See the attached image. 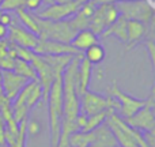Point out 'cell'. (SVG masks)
I'll return each instance as SVG.
<instances>
[{
  "label": "cell",
  "instance_id": "cell-21",
  "mask_svg": "<svg viewBox=\"0 0 155 147\" xmlns=\"http://www.w3.org/2000/svg\"><path fill=\"white\" fill-rule=\"evenodd\" d=\"M106 117H107V109L102 110V112H99V113H95V115L87 116L86 124H84V127L80 129V132H90V131H93V129L98 128L99 125H102V124L105 123Z\"/></svg>",
  "mask_w": 155,
  "mask_h": 147
},
{
  "label": "cell",
  "instance_id": "cell-6",
  "mask_svg": "<svg viewBox=\"0 0 155 147\" xmlns=\"http://www.w3.org/2000/svg\"><path fill=\"white\" fill-rule=\"evenodd\" d=\"M80 3L75 2L70 3H53L44 8L42 11H35V15L41 19H48V21H64L72 16L79 10Z\"/></svg>",
  "mask_w": 155,
  "mask_h": 147
},
{
  "label": "cell",
  "instance_id": "cell-23",
  "mask_svg": "<svg viewBox=\"0 0 155 147\" xmlns=\"http://www.w3.org/2000/svg\"><path fill=\"white\" fill-rule=\"evenodd\" d=\"M26 0H3L0 4V11H15L18 8H25Z\"/></svg>",
  "mask_w": 155,
  "mask_h": 147
},
{
  "label": "cell",
  "instance_id": "cell-15",
  "mask_svg": "<svg viewBox=\"0 0 155 147\" xmlns=\"http://www.w3.org/2000/svg\"><path fill=\"white\" fill-rule=\"evenodd\" d=\"M91 74H93V65L84 57H82L79 62V67H78V95L88 90Z\"/></svg>",
  "mask_w": 155,
  "mask_h": 147
},
{
  "label": "cell",
  "instance_id": "cell-20",
  "mask_svg": "<svg viewBox=\"0 0 155 147\" xmlns=\"http://www.w3.org/2000/svg\"><path fill=\"white\" fill-rule=\"evenodd\" d=\"M12 71L15 74L21 75V76L26 78V79H29V80H38L37 72H35L34 67L31 65L30 62H25V60H21V59H14Z\"/></svg>",
  "mask_w": 155,
  "mask_h": 147
},
{
  "label": "cell",
  "instance_id": "cell-33",
  "mask_svg": "<svg viewBox=\"0 0 155 147\" xmlns=\"http://www.w3.org/2000/svg\"><path fill=\"white\" fill-rule=\"evenodd\" d=\"M78 2H79L80 4H82V3H86V2H88V0H78Z\"/></svg>",
  "mask_w": 155,
  "mask_h": 147
},
{
  "label": "cell",
  "instance_id": "cell-17",
  "mask_svg": "<svg viewBox=\"0 0 155 147\" xmlns=\"http://www.w3.org/2000/svg\"><path fill=\"white\" fill-rule=\"evenodd\" d=\"M106 29V22H105V4H97V8L94 11L93 16L90 18L88 22V30L94 33L95 35H101L104 30Z\"/></svg>",
  "mask_w": 155,
  "mask_h": 147
},
{
  "label": "cell",
  "instance_id": "cell-34",
  "mask_svg": "<svg viewBox=\"0 0 155 147\" xmlns=\"http://www.w3.org/2000/svg\"><path fill=\"white\" fill-rule=\"evenodd\" d=\"M0 147H7V145H0Z\"/></svg>",
  "mask_w": 155,
  "mask_h": 147
},
{
  "label": "cell",
  "instance_id": "cell-28",
  "mask_svg": "<svg viewBox=\"0 0 155 147\" xmlns=\"http://www.w3.org/2000/svg\"><path fill=\"white\" fill-rule=\"evenodd\" d=\"M40 131H41V127H40V124H38V121H34V120L27 121V132H29L31 136L33 135H37Z\"/></svg>",
  "mask_w": 155,
  "mask_h": 147
},
{
  "label": "cell",
  "instance_id": "cell-27",
  "mask_svg": "<svg viewBox=\"0 0 155 147\" xmlns=\"http://www.w3.org/2000/svg\"><path fill=\"white\" fill-rule=\"evenodd\" d=\"M144 46H146V49H147V52H148V55H150V60H151V63L153 64H155V45H154V41L151 40H147L144 42Z\"/></svg>",
  "mask_w": 155,
  "mask_h": 147
},
{
  "label": "cell",
  "instance_id": "cell-22",
  "mask_svg": "<svg viewBox=\"0 0 155 147\" xmlns=\"http://www.w3.org/2000/svg\"><path fill=\"white\" fill-rule=\"evenodd\" d=\"M41 98H42V87L38 83V80H34L29 94H27V98H26V106L29 109V112L34 108V105H37L40 102Z\"/></svg>",
  "mask_w": 155,
  "mask_h": 147
},
{
  "label": "cell",
  "instance_id": "cell-5",
  "mask_svg": "<svg viewBox=\"0 0 155 147\" xmlns=\"http://www.w3.org/2000/svg\"><path fill=\"white\" fill-rule=\"evenodd\" d=\"M107 95H112L120 102V112H118V116L121 119H128L131 116H134L135 113L139 109H142L146 104V99H140L136 98L134 95H129V94L124 93L120 87H118L117 82L113 80L112 85L107 87Z\"/></svg>",
  "mask_w": 155,
  "mask_h": 147
},
{
  "label": "cell",
  "instance_id": "cell-9",
  "mask_svg": "<svg viewBox=\"0 0 155 147\" xmlns=\"http://www.w3.org/2000/svg\"><path fill=\"white\" fill-rule=\"evenodd\" d=\"M33 53L44 56V55H82V52L71 46L70 44L59 42V41H52V40H41L38 41V45L33 49Z\"/></svg>",
  "mask_w": 155,
  "mask_h": 147
},
{
  "label": "cell",
  "instance_id": "cell-30",
  "mask_svg": "<svg viewBox=\"0 0 155 147\" xmlns=\"http://www.w3.org/2000/svg\"><path fill=\"white\" fill-rule=\"evenodd\" d=\"M7 37H8V27L0 23V41L5 40Z\"/></svg>",
  "mask_w": 155,
  "mask_h": 147
},
{
  "label": "cell",
  "instance_id": "cell-31",
  "mask_svg": "<svg viewBox=\"0 0 155 147\" xmlns=\"http://www.w3.org/2000/svg\"><path fill=\"white\" fill-rule=\"evenodd\" d=\"M70 2H75V0H53V3H70Z\"/></svg>",
  "mask_w": 155,
  "mask_h": 147
},
{
  "label": "cell",
  "instance_id": "cell-1",
  "mask_svg": "<svg viewBox=\"0 0 155 147\" xmlns=\"http://www.w3.org/2000/svg\"><path fill=\"white\" fill-rule=\"evenodd\" d=\"M35 21H37L38 30H40L38 37L41 40H52V41L70 44L71 40L74 38V35L78 33V29L74 26L71 19L48 21V19H41L35 15Z\"/></svg>",
  "mask_w": 155,
  "mask_h": 147
},
{
  "label": "cell",
  "instance_id": "cell-11",
  "mask_svg": "<svg viewBox=\"0 0 155 147\" xmlns=\"http://www.w3.org/2000/svg\"><path fill=\"white\" fill-rule=\"evenodd\" d=\"M0 82L3 85V91L4 95L7 97L10 101H14L18 93L30 82L29 79L21 76V75L15 74L14 71H2V78Z\"/></svg>",
  "mask_w": 155,
  "mask_h": 147
},
{
  "label": "cell",
  "instance_id": "cell-29",
  "mask_svg": "<svg viewBox=\"0 0 155 147\" xmlns=\"http://www.w3.org/2000/svg\"><path fill=\"white\" fill-rule=\"evenodd\" d=\"M0 23L4 25V26L10 27L11 25L14 23V19L12 16L10 15V12H7V11H2V15H0Z\"/></svg>",
  "mask_w": 155,
  "mask_h": 147
},
{
  "label": "cell",
  "instance_id": "cell-3",
  "mask_svg": "<svg viewBox=\"0 0 155 147\" xmlns=\"http://www.w3.org/2000/svg\"><path fill=\"white\" fill-rule=\"evenodd\" d=\"M154 106H155V101H154V90H153L150 97L146 98L144 106L137 110L134 116L125 119V123L139 132H154L155 134Z\"/></svg>",
  "mask_w": 155,
  "mask_h": 147
},
{
  "label": "cell",
  "instance_id": "cell-32",
  "mask_svg": "<svg viewBox=\"0 0 155 147\" xmlns=\"http://www.w3.org/2000/svg\"><path fill=\"white\" fill-rule=\"evenodd\" d=\"M3 94H4V91H3V85L0 82V95H3Z\"/></svg>",
  "mask_w": 155,
  "mask_h": 147
},
{
  "label": "cell",
  "instance_id": "cell-35",
  "mask_svg": "<svg viewBox=\"0 0 155 147\" xmlns=\"http://www.w3.org/2000/svg\"><path fill=\"white\" fill-rule=\"evenodd\" d=\"M2 2H3V0H0V4H2Z\"/></svg>",
  "mask_w": 155,
  "mask_h": 147
},
{
  "label": "cell",
  "instance_id": "cell-26",
  "mask_svg": "<svg viewBox=\"0 0 155 147\" xmlns=\"http://www.w3.org/2000/svg\"><path fill=\"white\" fill-rule=\"evenodd\" d=\"M42 4V0H26L25 3V10H27L29 12H33V11H38V8Z\"/></svg>",
  "mask_w": 155,
  "mask_h": 147
},
{
  "label": "cell",
  "instance_id": "cell-16",
  "mask_svg": "<svg viewBox=\"0 0 155 147\" xmlns=\"http://www.w3.org/2000/svg\"><path fill=\"white\" fill-rule=\"evenodd\" d=\"M98 42V35H95L91 30L88 29H84V30H79L74 38L71 40L70 45L74 46L75 49L80 52H84L87 48H90L91 45Z\"/></svg>",
  "mask_w": 155,
  "mask_h": 147
},
{
  "label": "cell",
  "instance_id": "cell-2",
  "mask_svg": "<svg viewBox=\"0 0 155 147\" xmlns=\"http://www.w3.org/2000/svg\"><path fill=\"white\" fill-rule=\"evenodd\" d=\"M105 124L110 132L113 134L117 146L121 147H137V136L140 132L136 131L135 128L129 127L125 123L124 119H121L117 113H114L112 109H107V117L105 120Z\"/></svg>",
  "mask_w": 155,
  "mask_h": 147
},
{
  "label": "cell",
  "instance_id": "cell-4",
  "mask_svg": "<svg viewBox=\"0 0 155 147\" xmlns=\"http://www.w3.org/2000/svg\"><path fill=\"white\" fill-rule=\"evenodd\" d=\"M118 11L127 19L140 21L150 25L154 21V7H151L146 0H131V2L116 3Z\"/></svg>",
  "mask_w": 155,
  "mask_h": 147
},
{
  "label": "cell",
  "instance_id": "cell-8",
  "mask_svg": "<svg viewBox=\"0 0 155 147\" xmlns=\"http://www.w3.org/2000/svg\"><path fill=\"white\" fill-rule=\"evenodd\" d=\"M107 108L106 97L101 95L94 91H84L79 95V112L84 113L86 116H91L105 110Z\"/></svg>",
  "mask_w": 155,
  "mask_h": 147
},
{
  "label": "cell",
  "instance_id": "cell-14",
  "mask_svg": "<svg viewBox=\"0 0 155 147\" xmlns=\"http://www.w3.org/2000/svg\"><path fill=\"white\" fill-rule=\"evenodd\" d=\"M127 23H128V19L120 14V16H118L110 26H107L99 37L106 38V37L113 35V37L118 38L121 42L127 44Z\"/></svg>",
  "mask_w": 155,
  "mask_h": 147
},
{
  "label": "cell",
  "instance_id": "cell-18",
  "mask_svg": "<svg viewBox=\"0 0 155 147\" xmlns=\"http://www.w3.org/2000/svg\"><path fill=\"white\" fill-rule=\"evenodd\" d=\"M15 14H16V16H18V19L21 21V23L23 25L29 32L34 33L37 37L40 35V30H38V25H37V21H35L34 14L29 12V11L25 10V8H18V10H15Z\"/></svg>",
  "mask_w": 155,
  "mask_h": 147
},
{
  "label": "cell",
  "instance_id": "cell-10",
  "mask_svg": "<svg viewBox=\"0 0 155 147\" xmlns=\"http://www.w3.org/2000/svg\"><path fill=\"white\" fill-rule=\"evenodd\" d=\"M8 40L11 42L16 44L19 46H23V48H27L30 51L35 48L38 45V41L40 38L34 34V33L29 32L26 27L21 26V25H16L14 22L10 27H8Z\"/></svg>",
  "mask_w": 155,
  "mask_h": 147
},
{
  "label": "cell",
  "instance_id": "cell-12",
  "mask_svg": "<svg viewBox=\"0 0 155 147\" xmlns=\"http://www.w3.org/2000/svg\"><path fill=\"white\" fill-rule=\"evenodd\" d=\"M147 34H148V25L143 23L140 21L128 19V23H127V44H128L127 51L136 46Z\"/></svg>",
  "mask_w": 155,
  "mask_h": 147
},
{
  "label": "cell",
  "instance_id": "cell-24",
  "mask_svg": "<svg viewBox=\"0 0 155 147\" xmlns=\"http://www.w3.org/2000/svg\"><path fill=\"white\" fill-rule=\"evenodd\" d=\"M11 45H12L14 51H15V53H16V59L25 60V62H30V60H31L33 51H30V49H27V48H23V46H19L14 42H11Z\"/></svg>",
  "mask_w": 155,
  "mask_h": 147
},
{
  "label": "cell",
  "instance_id": "cell-13",
  "mask_svg": "<svg viewBox=\"0 0 155 147\" xmlns=\"http://www.w3.org/2000/svg\"><path fill=\"white\" fill-rule=\"evenodd\" d=\"M88 134H90V147H117L114 136L105 123Z\"/></svg>",
  "mask_w": 155,
  "mask_h": 147
},
{
  "label": "cell",
  "instance_id": "cell-19",
  "mask_svg": "<svg viewBox=\"0 0 155 147\" xmlns=\"http://www.w3.org/2000/svg\"><path fill=\"white\" fill-rule=\"evenodd\" d=\"M105 56H106L105 48L99 42L91 45L90 48H87L84 52H83V57H84L91 65H95V64L102 63L105 59Z\"/></svg>",
  "mask_w": 155,
  "mask_h": 147
},
{
  "label": "cell",
  "instance_id": "cell-25",
  "mask_svg": "<svg viewBox=\"0 0 155 147\" xmlns=\"http://www.w3.org/2000/svg\"><path fill=\"white\" fill-rule=\"evenodd\" d=\"M14 68V59L11 57H2L0 59V71H12Z\"/></svg>",
  "mask_w": 155,
  "mask_h": 147
},
{
  "label": "cell",
  "instance_id": "cell-7",
  "mask_svg": "<svg viewBox=\"0 0 155 147\" xmlns=\"http://www.w3.org/2000/svg\"><path fill=\"white\" fill-rule=\"evenodd\" d=\"M30 63H31V65L34 67L35 72H37L38 83H40L41 87H42V98L46 104L49 90H51L52 83H53V80H54V74H53V71H52L51 65H49L40 55L33 53Z\"/></svg>",
  "mask_w": 155,
  "mask_h": 147
},
{
  "label": "cell",
  "instance_id": "cell-36",
  "mask_svg": "<svg viewBox=\"0 0 155 147\" xmlns=\"http://www.w3.org/2000/svg\"><path fill=\"white\" fill-rule=\"evenodd\" d=\"M0 119H2V116H0Z\"/></svg>",
  "mask_w": 155,
  "mask_h": 147
}]
</instances>
